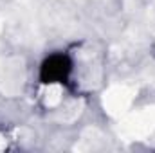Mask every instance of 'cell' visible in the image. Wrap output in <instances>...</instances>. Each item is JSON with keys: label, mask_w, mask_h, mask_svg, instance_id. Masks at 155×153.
Returning <instances> with one entry per match:
<instances>
[{"label": "cell", "mask_w": 155, "mask_h": 153, "mask_svg": "<svg viewBox=\"0 0 155 153\" xmlns=\"http://www.w3.org/2000/svg\"><path fill=\"white\" fill-rule=\"evenodd\" d=\"M71 70H72V61H71L69 56H65V54H52L41 63L40 79L45 85L63 83V81H67Z\"/></svg>", "instance_id": "6da1fadb"}]
</instances>
